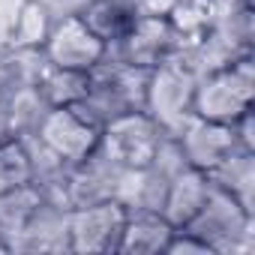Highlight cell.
Instances as JSON below:
<instances>
[{
	"instance_id": "2",
	"label": "cell",
	"mask_w": 255,
	"mask_h": 255,
	"mask_svg": "<svg viewBox=\"0 0 255 255\" xmlns=\"http://www.w3.org/2000/svg\"><path fill=\"white\" fill-rule=\"evenodd\" d=\"M99 135H102V123L81 102L45 108L33 126L36 147L63 165L84 162L99 147Z\"/></svg>"
},
{
	"instance_id": "13",
	"label": "cell",
	"mask_w": 255,
	"mask_h": 255,
	"mask_svg": "<svg viewBox=\"0 0 255 255\" xmlns=\"http://www.w3.org/2000/svg\"><path fill=\"white\" fill-rule=\"evenodd\" d=\"M87 84H90V75L87 72L45 63V72H39L33 90L39 93V99L48 108H57V105H78V102H84Z\"/></svg>"
},
{
	"instance_id": "10",
	"label": "cell",
	"mask_w": 255,
	"mask_h": 255,
	"mask_svg": "<svg viewBox=\"0 0 255 255\" xmlns=\"http://www.w3.org/2000/svg\"><path fill=\"white\" fill-rule=\"evenodd\" d=\"M171 234H174V225L159 210L129 207L117 252H165Z\"/></svg>"
},
{
	"instance_id": "7",
	"label": "cell",
	"mask_w": 255,
	"mask_h": 255,
	"mask_svg": "<svg viewBox=\"0 0 255 255\" xmlns=\"http://www.w3.org/2000/svg\"><path fill=\"white\" fill-rule=\"evenodd\" d=\"M186 165L198 168V171H213L228 153H234L237 147H243L234 135V126L228 123H213V120H201V117H192L183 129L174 135ZM246 150V147H243Z\"/></svg>"
},
{
	"instance_id": "6",
	"label": "cell",
	"mask_w": 255,
	"mask_h": 255,
	"mask_svg": "<svg viewBox=\"0 0 255 255\" xmlns=\"http://www.w3.org/2000/svg\"><path fill=\"white\" fill-rule=\"evenodd\" d=\"M42 42H45V63L78 72H90L108 54V45L81 21V15H66L63 21H57Z\"/></svg>"
},
{
	"instance_id": "12",
	"label": "cell",
	"mask_w": 255,
	"mask_h": 255,
	"mask_svg": "<svg viewBox=\"0 0 255 255\" xmlns=\"http://www.w3.org/2000/svg\"><path fill=\"white\" fill-rule=\"evenodd\" d=\"M42 201L45 195L36 183L0 192V243L6 246V252H12V243L18 240V234L24 231V225L30 222V216Z\"/></svg>"
},
{
	"instance_id": "3",
	"label": "cell",
	"mask_w": 255,
	"mask_h": 255,
	"mask_svg": "<svg viewBox=\"0 0 255 255\" xmlns=\"http://www.w3.org/2000/svg\"><path fill=\"white\" fill-rule=\"evenodd\" d=\"M195 81L198 75L192 72V63H186L177 51L150 69L144 90V111L162 126L165 135H177L192 120Z\"/></svg>"
},
{
	"instance_id": "8",
	"label": "cell",
	"mask_w": 255,
	"mask_h": 255,
	"mask_svg": "<svg viewBox=\"0 0 255 255\" xmlns=\"http://www.w3.org/2000/svg\"><path fill=\"white\" fill-rule=\"evenodd\" d=\"M177 30L171 27L168 18H159V15H138V21L132 24V30L126 33L114 48H117V57L132 63V66H141V69H153L159 66L165 57H171L177 51Z\"/></svg>"
},
{
	"instance_id": "14",
	"label": "cell",
	"mask_w": 255,
	"mask_h": 255,
	"mask_svg": "<svg viewBox=\"0 0 255 255\" xmlns=\"http://www.w3.org/2000/svg\"><path fill=\"white\" fill-rule=\"evenodd\" d=\"M33 183V153L24 135L0 138V192Z\"/></svg>"
},
{
	"instance_id": "9",
	"label": "cell",
	"mask_w": 255,
	"mask_h": 255,
	"mask_svg": "<svg viewBox=\"0 0 255 255\" xmlns=\"http://www.w3.org/2000/svg\"><path fill=\"white\" fill-rule=\"evenodd\" d=\"M12 249L21 252H69V207H60L54 201H42Z\"/></svg>"
},
{
	"instance_id": "4",
	"label": "cell",
	"mask_w": 255,
	"mask_h": 255,
	"mask_svg": "<svg viewBox=\"0 0 255 255\" xmlns=\"http://www.w3.org/2000/svg\"><path fill=\"white\" fill-rule=\"evenodd\" d=\"M165 141L162 126L144 111H126L102 126L99 150L120 168V171H141L153 162Z\"/></svg>"
},
{
	"instance_id": "1",
	"label": "cell",
	"mask_w": 255,
	"mask_h": 255,
	"mask_svg": "<svg viewBox=\"0 0 255 255\" xmlns=\"http://www.w3.org/2000/svg\"><path fill=\"white\" fill-rule=\"evenodd\" d=\"M246 111H252V60H249V54L231 57L228 63L207 69L195 81L192 117L231 126Z\"/></svg>"
},
{
	"instance_id": "11",
	"label": "cell",
	"mask_w": 255,
	"mask_h": 255,
	"mask_svg": "<svg viewBox=\"0 0 255 255\" xmlns=\"http://www.w3.org/2000/svg\"><path fill=\"white\" fill-rule=\"evenodd\" d=\"M81 21L108 45L114 48L126 33L132 30V24L138 21V9L132 0H93L84 6Z\"/></svg>"
},
{
	"instance_id": "15",
	"label": "cell",
	"mask_w": 255,
	"mask_h": 255,
	"mask_svg": "<svg viewBox=\"0 0 255 255\" xmlns=\"http://www.w3.org/2000/svg\"><path fill=\"white\" fill-rule=\"evenodd\" d=\"M0 252H6V246H3V243H0Z\"/></svg>"
},
{
	"instance_id": "5",
	"label": "cell",
	"mask_w": 255,
	"mask_h": 255,
	"mask_svg": "<svg viewBox=\"0 0 255 255\" xmlns=\"http://www.w3.org/2000/svg\"><path fill=\"white\" fill-rule=\"evenodd\" d=\"M126 207L117 198L90 201L69 210V252H117Z\"/></svg>"
}]
</instances>
